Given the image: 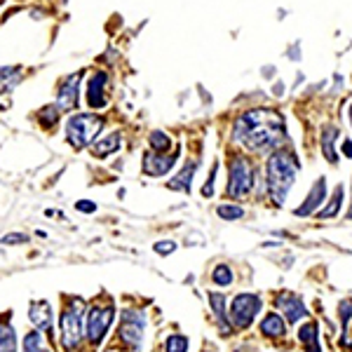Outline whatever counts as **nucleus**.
I'll list each match as a JSON object with an SVG mask.
<instances>
[{
  "label": "nucleus",
  "mask_w": 352,
  "mask_h": 352,
  "mask_svg": "<svg viewBox=\"0 0 352 352\" xmlns=\"http://www.w3.org/2000/svg\"><path fill=\"white\" fill-rule=\"evenodd\" d=\"M111 82V76L106 71H94L87 80V89H85V96H87V106L92 111H104L109 106V94H106V87Z\"/></svg>",
  "instance_id": "obj_10"
},
{
  "label": "nucleus",
  "mask_w": 352,
  "mask_h": 352,
  "mask_svg": "<svg viewBox=\"0 0 352 352\" xmlns=\"http://www.w3.org/2000/svg\"><path fill=\"white\" fill-rule=\"evenodd\" d=\"M116 322V303L111 298H96L85 310V338L89 345H101Z\"/></svg>",
  "instance_id": "obj_5"
},
{
  "label": "nucleus",
  "mask_w": 352,
  "mask_h": 352,
  "mask_svg": "<svg viewBox=\"0 0 352 352\" xmlns=\"http://www.w3.org/2000/svg\"><path fill=\"white\" fill-rule=\"evenodd\" d=\"M343 195H345L343 186H338V188L333 190V197H331V202H329V207H327V209H322L320 217H322V219H333V217H338L340 202H343Z\"/></svg>",
  "instance_id": "obj_28"
},
{
  "label": "nucleus",
  "mask_w": 352,
  "mask_h": 352,
  "mask_svg": "<svg viewBox=\"0 0 352 352\" xmlns=\"http://www.w3.org/2000/svg\"><path fill=\"white\" fill-rule=\"evenodd\" d=\"M104 116H99V113H71L66 120V141L71 148L76 151H82L87 148V146H92L96 139H99V134L104 132Z\"/></svg>",
  "instance_id": "obj_4"
},
{
  "label": "nucleus",
  "mask_w": 352,
  "mask_h": 352,
  "mask_svg": "<svg viewBox=\"0 0 352 352\" xmlns=\"http://www.w3.org/2000/svg\"><path fill=\"white\" fill-rule=\"evenodd\" d=\"M338 127H327L324 132H322V153H324V157L329 162H336L338 155L336 151H333V144L338 141Z\"/></svg>",
  "instance_id": "obj_23"
},
{
  "label": "nucleus",
  "mask_w": 352,
  "mask_h": 352,
  "mask_svg": "<svg viewBox=\"0 0 352 352\" xmlns=\"http://www.w3.org/2000/svg\"><path fill=\"white\" fill-rule=\"evenodd\" d=\"M350 122H352V104H350Z\"/></svg>",
  "instance_id": "obj_39"
},
{
  "label": "nucleus",
  "mask_w": 352,
  "mask_h": 352,
  "mask_svg": "<svg viewBox=\"0 0 352 352\" xmlns=\"http://www.w3.org/2000/svg\"><path fill=\"white\" fill-rule=\"evenodd\" d=\"M61 118V109L56 104H50V106H43L41 111H38V122H41V127L45 129H52L56 127V122H59Z\"/></svg>",
  "instance_id": "obj_24"
},
{
  "label": "nucleus",
  "mask_w": 352,
  "mask_h": 352,
  "mask_svg": "<svg viewBox=\"0 0 352 352\" xmlns=\"http://www.w3.org/2000/svg\"><path fill=\"white\" fill-rule=\"evenodd\" d=\"M176 160H179V148L172 153H153L148 151L144 155V174L146 176H164L169 174L176 167Z\"/></svg>",
  "instance_id": "obj_11"
},
{
  "label": "nucleus",
  "mask_w": 352,
  "mask_h": 352,
  "mask_svg": "<svg viewBox=\"0 0 352 352\" xmlns=\"http://www.w3.org/2000/svg\"><path fill=\"white\" fill-rule=\"evenodd\" d=\"M343 155L345 157H350L352 160V141L348 139V141H343Z\"/></svg>",
  "instance_id": "obj_35"
},
{
  "label": "nucleus",
  "mask_w": 352,
  "mask_h": 352,
  "mask_svg": "<svg viewBox=\"0 0 352 352\" xmlns=\"http://www.w3.org/2000/svg\"><path fill=\"white\" fill-rule=\"evenodd\" d=\"M85 310L87 303L82 298L66 300L59 315V343L64 352H80L85 340Z\"/></svg>",
  "instance_id": "obj_3"
},
{
  "label": "nucleus",
  "mask_w": 352,
  "mask_h": 352,
  "mask_svg": "<svg viewBox=\"0 0 352 352\" xmlns=\"http://www.w3.org/2000/svg\"><path fill=\"white\" fill-rule=\"evenodd\" d=\"M263 308V300L256 294H237L230 303L228 310V320L235 329H249L252 322L256 320V315Z\"/></svg>",
  "instance_id": "obj_8"
},
{
  "label": "nucleus",
  "mask_w": 352,
  "mask_h": 352,
  "mask_svg": "<svg viewBox=\"0 0 352 352\" xmlns=\"http://www.w3.org/2000/svg\"><path fill=\"white\" fill-rule=\"evenodd\" d=\"M348 219L352 221V207H350V212H348Z\"/></svg>",
  "instance_id": "obj_38"
},
{
  "label": "nucleus",
  "mask_w": 352,
  "mask_h": 352,
  "mask_svg": "<svg viewBox=\"0 0 352 352\" xmlns=\"http://www.w3.org/2000/svg\"><path fill=\"white\" fill-rule=\"evenodd\" d=\"M0 242L8 244V247H12V244H24V242H28V237L24 235V232H10V235H5Z\"/></svg>",
  "instance_id": "obj_32"
},
{
  "label": "nucleus",
  "mask_w": 352,
  "mask_h": 352,
  "mask_svg": "<svg viewBox=\"0 0 352 352\" xmlns=\"http://www.w3.org/2000/svg\"><path fill=\"white\" fill-rule=\"evenodd\" d=\"M28 322H31L33 329L38 331H52V324H54V312H52V305L47 300H33L28 305Z\"/></svg>",
  "instance_id": "obj_12"
},
{
  "label": "nucleus",
  "mask_w": 352,
  "mask_h": 352,
  "mask_svg": "<svg viewBox=\"0 0 352 352\" xmlns=\"http://www.w3.org/2000/svg\"><path fill=\"white\" fill-rule=\"evenodd\" d=\"M146 312L136 308H124L120 315V329H118V338L127 345L129 350H139L146 336Z\"/></svg>",
  "instance_id": "obj_7"
},
{
  "label": "nucleus",
  "mask_w": 352,
  "mask_h": 352,
  "mask_svg": "<svg viewBox=\"0 0 352 352\" xmlns=\"http://www.w3.org/2000/svg\"><path fill=\"white\" fill-rule=\"evenodd\" d=\"M190 348V338L184 333H169L164 340V352H188Z\"/></svg>",
  "instance_id": "obj_26"
},
{
  "label": "nucleus",
  "mask_w": 352,
  "mask_h": 352,
  "mask_svg": "<svg viewBox=\"0 0 352 352\" xmlns=\"http://www.w3.org/2000/svg\"><path fill=\"white\" fill-rule=\"evenodd\" d=\"M80 82H82V71L68 73L56 85V101L61 113H76L78 101H80Z\"/></svg>",
  "instance_id": "obj_9"
},
{
  "label": "nucleus",
  "mask_w": 352,
  "mask_h": 352,
  "mask_svg": "<svg viewBox=\"0 0 352 352\" xmlns=\"http://www.w3.org/2000/svg\"><path fill=\"white\" fill-rule=\"evenodd\" d=\"M298 167L300 164L292 151L277 148L268 157V164H265V184H268V195L272 204H277V207L285 204L289 190H292L294 181H296Z\"/></svg>",
  "instance_id": "obj_2"
},
{
  "label": "nucleus",
  "mask_w": 352,
  "mask_h": 352,
  "mask_svg": "<svg viewBox=\"0 0 352 352\" xmlns=\"http://www.w3.org/2000/svg\"><path fill=\"white\" fill-rule=\"evenodd\" d=\"M277 308H280L282 312H285V317L292 324H296V322L303 320L305 315H308V310H305V303L300 300V296H296V294H280V296L275 298Z\"/></svg>",
  "instance_id": "obj_13"
},
{
  "label": "nucleus",
  "mask_w": 352,
  "mask_h": 352,
  "mask_svg": "<svg viewBox=\"0 0 352 352\" xmlns=\"http://www.w3.org/2000/svg\"><path fill=\"white\" fill-rule=\"evenodd\" d=\"M209 308H212L214 320H217V324L221 329V336H230L235 327H232L228 320V300H226L223 294H219V292L209 294Z\"/></svg>",
  "instance_id": "obj_14"
},
{
  "label": "nucleus",
  "mask_w": 352,
  "mask_h": 352,
  "mask_svg": "<svg viewBox=\"0 0 352 352\" xmlns=\"http://www.w3.org/2000/svg\"><path fill=\"white\" fill-rule=\"evenodd\" d=\"M148 144L153 153H169V148H172V136L162 132V129H153L148 134Z\"/></svg>",
  "instance_id": "obj_25"
},
{
  "label": "nucleus",
  "mask_w": 352,
  "mask_h": 352,
  "mask_svg": "<svg viewBox=\"0 0 352 352\" xmlns=\"http://www.w3.org/2000/svg\"><path fill=\"white\" fill-rule=\"evenodd\" d=\"M0 352H19V340L10 317L0 320Z\"/></svg>",
  "instance_id": "obj_20"
},
{
  "label": "nucleus",
  "mask_w": 352,
  "mask_h": 352,
  "mask_svg": "<svg viewBox=\"0 0 352 352\" xmlns=\"http://www.w3.org/2000/svg\"><path fill=\"white\" fill-rule=\"evenodd\" d=\"M122 148V134L120 132H111L104 139H96L92 144V155L96 157H109L113 153H118Z\"/></svg>",
  "instance_id": "obj_16"
},
{
  "label": "nucleus",
  "mask_w": 352,
  "mask_h": 352,
  "mask_svg": "<svg viewBox=\"0 0 352 352\" xmlns=\"http://www.w3.org/2000/svg\"><path fill=\"white\" fill-rule=\"evenodd\" d=\"M275 94H277V96H282V94H285V85H282V82H277V85H275Z\"/></svg>",
  "instance_id": "obj_36"
},
{
  "label": "nucleus",
  "mask_w": 352,
  "mask_h": 352,
  "mask_svg": "<svg viewBox=\"0 0 352 352\" xmlns=\"http://www.w3.org/2000/svg\"><path fill=\"white\" fill-rule=\"evenodd\" d=\"M338 315H340V327H343V333H345L348 331V324H350V317H352V300H340Z\"/></svg>",
  "instance_id": "obj_30"
},
{
  "label": "nucleus",
  "mask_w": 352,
  "mask_h": 352,
  "mask_svg": "<svg viewBox=\"0 0 352 352\" xmlns=\"http://www.w3.org/2000/svg\"><path fill=\"white\" fill-rule=\"evenodd\" d=\"M197 172V162L195 160H188L181 167V172L174 176V179H169L167 188L172 190H181V192H190V184H192V176Z\"/></svg>",
  "instance_id": "obj_17"
},
{
  "label": "nucleus",
  "mask_w": 352,
  "mask_h": 352,
  "mask_svg": "<svg viewBox=\"0 0 352 352\" xmlns=\"http://www.w3.org/2000/svg\"><path fill=\"white\" fill-rule=\"evenodd\" d=\"M261 333L263 336H268V338H280V336H285L287 333V324H285V320H282L277 312H270V315H265L263 320H261Z\"/></svg>",
  "instance_id": "obj_21"
},
{
  "label": "nucleus",
  "mask_w": 352,
  "mask_h": 352,
  "mask_svg": "<svg viewBox=\"0 0 352 352\" xmlns=\"http://www.w3.org/2000/svg\"><path fill=\"white\" fill-rule=\"evenodd\" d=\"M21 352H52L50 348V340H47V333L45 331H28L24 338H21Z\"/></svg>",
  "instance_id": "obj_18"
},
{
  "label": "nucleus",
  "mask_w": 352,
  "mask_h": 352,
  "mask_svg": "<svg viewBox=\"0 0 352 352\" xmlns=\"http://www.w3.org/2000/svg\"><path fill=\"white\" fill-rule=\"evenodd\" d=\"M155 254H160V256H169V254H174L176 252V242L172 240H160V242H155Z\"/></svg>",
  "instance_id": "obj_31"
},
{
  "label": "nucleus",
  "mask_w": 352,
  "mask_h": 352,
  "mask_svg": "<svg viewBox=\"0 0 352 352\" xmlns=\"http://www.w3.org/2000/svg\"><path fill=\"white\" fill-rule=\"evenodd\" d=\"M298 340L305 345V350L308 352H322L320 348V333H317V324L315 322H308V324H303L298 329Z\"/></svg>",
  "instance_id": "obj_22"
},
{
  "label": "nucleus",
  "mask_w": 352,
  "mask_h": 352,
  "mask_svg": "<svg viewBox=\"0 0 352 352\" xmlns=\"http://www.w3.org/2000/svg\"><path fill=\"white\" fill-rule=\"evenodd\" d=\"M256 186V176H254V167L252 162L244 155H235L230 157L228 164V186H226V192L232 200H244L249 192Z\"/></svg>",
  "instance_id": "obj_6"
},
{
  "label": "nucleus",
  "mask_w": 352,
  "mask_h": 352,
  "mask_svg": "<svg viewBox=\"0 0 352 352\" xmlns=\"http://www.w3.org/2000/svg\"><path fill=\"white\" fill-rule=\"evenodd\" d=\"M285 118L272 109H252L232 124V141L254 153L280 148L285 139Z\"/></svg>",
  "instance_id": "obj_1"
},
{
  "label": "nucleus",
  "mask_w": 352,
  "mask_h": 352,
  "mask_svg": "<svg viewBox=\"0 0 352 352\" xmlns=\"http://www.w3.org/2000/svg\"><path fill=\"white\" fill-rule=\"evenodd\" d=\"M327 197V179L322 176V179L315 181V186H312V190L308 192V197H305V202L296 207V217H310L312 212H317L320 209V204L324 202Z\"/></svg>",
  "instance_id": "obj_15"
},
{
  "label": "nucleus",
  "mask_w": 352,
  "mask_h": 352,
  "mask_svg": "<svg viewBox=\"0 0 352 352\" xmlns=\"http://www.w3.org/2000/svg\"><path fill=\"white\" fill-rule=\"evenodd\" d=\"M212 282L217 287H230L232 282H235V275H232V270H230V265H226V263H219L217 268H214L212 272Z\"/></svg>",
  "instance_id": "obj_27"
},
{
  "label": "nucleus",
  "mask_w": 352,
  "mask_h": 352,
  "mask_svg": "<svg viewBox=\"0 0 352 352\" xmlns=\"http://www.w3.org/2000/svg\"><path fill=\"white\" fill-rule=\"evenodd\" d=\"M217 214H219V219H223V221H240L244 217V207H240V204H219L217 207Z\"/></svg>",
  "instance_id": "obj_29"
},
{
  "label": "nucleus",
  "mask_w": 352,
  "mask_h": 352,
  "mask_svg": "<svg viewBox=\"0 0 352 352\" xmlns=\"http://www.w3.org/2000/svg\"><path fill=\"white\" fill-rule=\"evenodd\" d=\"M263 71H265V78H272V76H275V68H272V66H265Z\"/></svg>",
  "instance_id": "obj_37"
},
{
  "label": "nucleus",
  "mask_w": 352,
  "mask_h": 352,
  "mask_svg": "<svg viewBox=\"0 0 352 352\" xmlns=\"http://www.w3.org/2000/svg\"><path fill=\"white\" fill-rule=\"evenodd\" d=\"M76 209H78V212H82V214H94L96 212V204L92 200H78Z\"/></svg>",
  "instance_id": "obj_34"
},
{
  "label": "nucleus",
  "mask_w": 352,
  "mask_h": 352,
  "mask_svg": "<svg viewBox=\"0 0 352 352\" xmlns=\"http://www.w3.org/2000/svg\"><path fill=\"white\" fill-rule=\"evenodd\" d=\"M217 169H219V164H214V167H212V174H209V181L202 186V195H204V197H212V195H214V179H217Z\"/></svg>",
  "instance_id": "obj_33"
},
{
  "label": "nucleus",
  "mask_w": 352,
  "mask_h": 352,
  "mask_svg": "<svg viewBox=\"0 0 352 352\" xmlns=\"http://www.w3.org/2000/svg\"><path fill=\"white\" fill-rule=\"evenodd\" d=\"M21 80H24L21 66H3L0 68V94H10Z\"/></svg>",
  "instance_id": "obj_19"
}]
</instances>
